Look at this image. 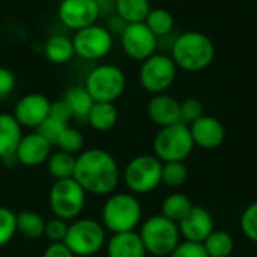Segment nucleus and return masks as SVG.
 Returning a JSON list of instances; mask_svg holds the SVG:
<instances>
[{
	"instance_id": "1",
	"label": "nucleus",
	"mask_w": 257,
	"mask_h": 257,
	"mask_svg": "<svg viewBox=\"0 0 257 257\" xmlns=\"http://www.w3.org/2000/svg\"><path fill=\"white\" fill-rule=\"evenodd\" d=\"M74 179L86 193L96 196L111 194L120 179L116 160L104 149H86L75 160Z\"/></svg>"
},
{
	"instance_id": "2",
	"label": "nucleus",
	"mask_w": 257,
	"mask_h": 257,
	"mask_svg": "<svg viewBox=\"0 0 257 257\" xmlns=\"http://www.w3.org/2000/svg\"><path fill=\"white\" fill-rule=\"evenodd\" d=\"M170 57L178 68L188 72H199L212 63L215 47L205 33L185 32L175 38L170 48Z\"/></svg>"
},
{
	"instance_id": "3",
	"label": "nucleus",
	"mask_w": 257,
	"mask_h": 257,
	"mask_svg": "<svg viewBox=\"0 0 257 257\" xmlns=\"http://www.w3.org/2000/svg\"><path fill=\"white\" fill-rule=\"evenodd\" d=\"M101 221L111 233L133 232L142 221V205L134 194H113L102 206Z\"/></svg>"
},
{
	"instance_id": "4",
	"label": "nucleus",
	"mask_w": 257,
	"mask_h": 257,
	"mask_svg": "<svg viewBox=\"0 0 257 257\" xmlns=\"http://www.w3.org/2000/svg\"><path fill=\"white\" fill-rule=\"evenodd\" d=\"M146 253L155 257H169L181 244V232L178 223L164 215L149 217L139 232Z\"/></svg>"
},
{
	"instance_id": "5",
	"label": "nucleus",
	"mask_w": 257,
	"mask_h": 257,
	"mask_svg": "<svg viewBox=\"0 0 257 257\" xmlns=\"http://www.w3.org/2000/svg\"><path fill=\"white\" fill-rule=\"evenodd\" d=\"M194 149V142L190 133V126L178 122L164 128L155 134L154 154L161 163L185 161Z\"/></svg>"
},
{
	"instance_id": "6",
	"label": "nucleus",
	"mask_w": 257,
	"mask_h": 257,
	"mask_svg": "<svg viewBox=\"0 0 257 257\" xmlns=\"http://www.w3.org/2000/svg\"><path fill=\"white\" fill-rule=\"evenodd\" d=\"M84 87L95 102H114L125 92L126 77L119 66L101 63L87 74Z\"/></svg>"
},
{
	"instance_id": "7",
	"label": "nucleus",
	"mask_w": 257,
	"mask_h": 257,
	"mask_svg": "<svg viewBox=\"0 0 257 257\" xmlns=\"http://www.w3.org/2000/svg\"><path fill=\"white\" fill-rule=\"evenodd\" d=\"M63 244L77 257H90L105 245V227L92 220H75L68 226Z\"/></svg>"
},
{
	"instance_id": "8",
	"label": "nucleus",
	"mask_w": 257,
	"mask_h": 257,
	"mask_svg": "<svg viewBox=\"0 0 257 257\" xmlns=\"http://www.w3.org/2000/svg\"><path fill=\"white\" fill-rule=\"evenodd\" d=\"M86 191L74 179H60L56 181L50 188L48 203L54 217L65 221L75 220L86 205Z\"/></svg>"
},
{
	"instance_id": "9",
	"label": "nucleus",
	"mask_w": 257,
	"mask_h": 257,
	"mask_svg": "<svg viewBox=\"0 0 257 257\" xmlns=\"http://www.w3.org/2000/svg\"><path fill=\"white\" fill-rule=\"evenodd\" d=\"M163 163L155 155H139L123 170V182L134 194H148L161 184Z\"/></svg>"
},
{
	"instance_id": "10",
	"label": "nucleus",
	"mask_w": 257,
	"mask_h": 257,
	"mask_svg": "<svg viewBox=\"0 0 257 257\" xmlns=\"http://www.w3.org/2000/svg\"><path fill=\"white\" fill-rule=\"evenodd\" d=\"M176 72L178 66L170 56L155 53L149 59L142 62L139 81L146 92L160 95L164 93L175 83Z\"/></svg>"
},
{
	"instance_id": "11",
	"label": "nucleus",
	"mask_w": 257,
	"mask_h": 257,
	"mask_svg": "<svg viewBox=\"0 0 257 257\" xmlns=\"http://www.w3.org/2000/svg\"><path fill=\"white\" fill-rule=\"evenodd\" d=\"M71 39L75 56L89 62L105 57L113 48V35L101 24H92L77 30Z\"/></svg>"
},
{
	"instance_id": "12",
	"label": "nucleus",
	"mask_w": 257,
	"mask_h": 257,
	"mask_svg": "<svg viewBox=\"0 0 257 257\" xmlns=\"http://www.w3.org/2000/svg\"><path fill=\"white\" fill-rule=\"evenodd\" d=\"M120 44L125 54L137 62H143L155 54L158 47V38L149 30L145 23L126 24L120 35Z\"/></svg>"
},
{
	"instance_id": "13",
	"label": "nucleus",
	"mask_w": 257,
	"mask_h": 257,
	"mask_svg": "<svg viewBox=\"0 0 257 257\" xmlns=\"http://www.w3.org/2000/svg\"><path fill=\"white\" fill-rule=\"evenodd\" d=\"M101 15L96 0H62L57 9L60 23L69 30H81L96 24Z\"/></svg>"
},
{
	"instance_id": "14",
	"label": "nucleus",
	"mask_w": 257,
	"mask_h": 257,
	"mask_svg": "<svg viewBox=\"0 0 257 257\" xmlns=\"http://www.w3.org/2000/svg\"><path fill=\"white\" fill-rule=\"evenodd\" d=\"M51 101L42 93H27L21 96L14 108V117L23 128L38 130L50 114Z\"/></svg>"
},
{
	"instance_id": "15",
	"label": "nucleus",
	"mask_w": 257,
	"mask_h": 257,
	"mask_svg": "<svg viewBox=\"0 0 257 257\" xmlns=\"http://www.w3.org/2000/svg\"><path fill=\"white\" fill-rule=\"evenodd\" d=\"M181 238L188 242L202 244L215 229H214V218L208 209L203 206H193L188 215L178 223Z\"/></svg>"
},
{
	"instance_id": "16",
	"label": "nucleus",
	"mask_w": 257,
	"mask_h": 257,
	"mask_svg": "<svg viewBox=\"0 0 257 257\" xmlns=\"http://www.w3.org/2000/svg\"><path fill=\"white\" fill-rule=\"evenodd\" d=\"M190 133L194 146H199L205 151L220 148L226 139V130L223 123L217 117L205 114L190 125Z\"/></svg>"
},
{
	"instance_id": "17",
	"label": "nucleus",
	"mask_w": 257,
	"mask_h": 257,
	"mask_svg": "<svg viewBox=\"0 0 257 257\" xmlns=\"http://www.w3.org/2000/svg\"><path fill=\"white\" fill-rule=\"evenodd\" d=\"M51 143L45 140L38 131L23 136L17 152L15 160L18 164L26 167H36L47 163L48 157L51 155Z\"/></svg>"
},
{
	"instance_id": "18",
	"label": "nucleus",
	"mask_w": 257,
	"mask_h": 257,
	"mask_svg": "<svg viewBox=\"0 0 257 257\" xmlns=\"http://www.w3.org/2000/svg\"><path fill=\"white\" fill-rule=\"evenodd\" d=\"M148 116L160 128L178 123L181 122L179 101L166 93L154 95L148 104Z\"/></svg>"
},
{
	"instance_id": "19",
	"label": "nucleus",
	"mask_w": 257,
	"mask_h": 257,
	"mask_svg": "<svg viewBox=\"0 0 257 257\" xmlns=\"http://www.w3.org/2000/svg\"><path fill=\"white\" fill-rule=\"evenodd\" d=\"M105 245L108 257H146L148 254L143 241L136 230L113 233Z\"/></svg>"
},
{
	"instance_id": "20",
	"label": "nucleus",
	"mask_w": 257,
	"mask_h": 257,
	"mask_svg": "<svg viewBox=\"0 0 257 257\" xmlns=\"http://www.w3.org/2000/svg\"><path fill=\"white\" fill-rule=\"evenodd\" d=\"M23 139V126L14 114L0 113V160L15 158L17 148Z\"/></svg>"
},
{
	"instance_id": "21",
	"label": "nucleus",
	"mask_w": 257,
	"mask_h": 257,
	"mask_svg": "<svg viewBox=\"0 0 257 257\" xmlns=\"http://www.w3.org/2000/svg\"><path fill=\"white\" fill-rule=\"evenodd\" d=\"M44 54L48 62L56 65L68 63L74 56V45L72 39L66 35H53L44 44Z\"/></svg>"
},
{
	"instance_id": "22",
	"label": "nucleus",
	"mask_w": 257,
	"mask_h": 257,
	"mask_svg": "<svg viewBox=\"0 0 257 257\" xmlns=\"http://www.w3.org/2000/svg\"><path fill=\"white\" fill-rule=\"evenodd\" d=\"M117 108L114 102H95L87 114V123L99 133L110 131L117 122Z\"/></svg>"
},
{
	"instance_id": "23",
	"label": "nucleus",
	"mask_w": 257,
	"mask_h": 257,
	"mask_svg": "<svg viewBox=\"0 0 257 257\" xmlns=\"http://www.w3.org/2000/svg\"><path fill=\"white\" fill-rule=\"evenodd\" d=\"M63 101L68 104V107L72 111V117L77 120H86L92 105L95 104V101L92 99L84 86L69 87L63 95Z\"/></svg>"
},
{
	"instance_id": "24",
	"label": "nucleus",
	"mask_w": 257,
	"mask_h": 257,
	"mask_svg": "<svg viewBox=\"0 0 257 257\" xmlns=\"http://www.w3.org/2000/svg\"><path fill=\"white\" fill-rule=\"evenodd\" d=\"M149 0H116L114 14L122 18L126 24L145 23L148 14L151 12Z\"/></svg>"
},
{
	"instance_id": "25",
	"label": "nucleus",
	"mask_w": 257,
	"mask_h": 257,
	"mask_svg": "<svg viewBox=\"0 0 257 257\" xmlns=\"http://www.w3.org/2000/svg\"><path fill=\"white\" fill-rule=\"evenodd\" d=\"M193 202L190 200V197L184 193H172L169 194L163 205H161V215H164L166 218L179 223L181 220H184L188 212L193 209Z\"/></svg>"
},
{
	"instance_id": "26",
	"label": "nucleus",
	"mask_w": 257,
	"mask_h": 257,
	"mask_svg": "<svg viewBox=\"0 0 257 257\" xmlns=\"http://www.w3.org/2000/svg\"><path fill=\"white\" fill-rule=\"evenodd\" d=\"M202 245L209 257H230L235 251V239L226 230H214Z\"/></svg>"
},
{
	"instance_id": "27",
	"label": "nucleus",
	"mask_w": 257,
	"mask_h": 257,
	"mask_svg": "<svg viewBox=\"0 0 257 257\" xmlns=\"http://www.w3.org/2000/svg\"><path fill=\"white\" fill-rule=\"evenodd\" d=\"M75 160L77 157L63 151H57L51 154L47 160V169L48 173L56 179H69L74 178V170H75Z\"/></svg>"
},
{
	"instance_id": "28",
	"label": "nucleus",
	"mask_w": 257,
	"mask_h": 257,
	"mask_svg": "<svg viewBox=\"0 0 257 257\" xmlns=\"http://www.w3.org/2000/svg\"><path fill=\"white\" fill-rule=\"evenodd\" d=\"M17 232L24 238L38 239L44 236L45 232V220L32 211H24L17 214Z\"/></svg>"
},
{
	"instance_id": "29",
	"label": "nucleus",
	"mask_w": 257,
	"mask_h": 257,
	"mask_svg": "<svg viewBox=\"0 0 257 257\" xmlns=\"http://www.w3.org/2000/svg\"><path fill=\"white\" fill-rule=\"evenodd\" d=\"M145 24L149 27V30L157 36V38H164L169 36L173 30L175 26V18L173 15L163 8H154L148 14Z\"/></svg>"
},
{
	"instance_id": "30",
	"label": "nucleus",
	"mask_w": 257,
	"mask_h": 257,
	"mask_svg": "<svg viewBox=\"0 0 257 257\" xmlns=\"http://www.w3.org/2000/svg\"><path fill=\"white\" fill-rule=\"evenodd\" d=\"M188 179V167L184 161H172L163 163V173L161 182L166 184L169 188H179Z\"/></svg>"
},
{
	"instance_id": "31",
	"label": "nucleus",
	"mask_w": 257,
	"mask_h": 257,
	"mask_svg": "<svg viewBox=\"0 0 257 257\" xmlns=\"http://www.w3.org/2000/svg\"><path fill=\"white\" fill-rule=\"evenodd\" d=\"M56 146L59 148V151H63V152H68V154L75 155V154H80L83 151L84 137H83V134L77 128L66 126L62 131L60 137L57 139Z\"/></svg>"
},
{
	"instance_id": "32",
	"label": "nucleus",
	"mask_w": 257,
	"mask_h": 257,
	"mask_svg": "<svg viewBox=\"0 0 257 257\" xmlns=\"http://www.w3.org/2000/svg\"><path fill=\"white\" fill-rule=\"evenodd\" d=\"M17 233V214L9 208L0 206V248L12 241Z\"/></svg>"
},
{
	"instance_id": "33",
	"label": "nucleus",
	"mask_w": 257,
	"mask_h": 257,
	"mask_svg": "<svg viewBox=\"0 0 257 257\" xmlns=\"http://www.w3.org/2000/svg\"><path fill=\"white\" fill-rule=\"evenodd\" d=\"M239 227H241V232L242 235L257 244V202L248 205L242 214H241V220H239Z\"/></svg>"
},
{
	"instance_id": "34",
	"label": "nucleus",
	"mask_w": 257,
	"mask_h": 257,
	"mask_svg": "<svg viewBox=\"0 0 257 257\" xmlns=\"http://www.w3.org/2000/svg\"><path fill=\"white\" fill-rule=\"evenodd\" d=\"M179 114L181 122L190 126L193 122L203 116V104L196 98H187L179 102Z\"/></svg>"
},
{
	"instance_id": "35",
	"label": "nucleus",
	"mask_w": 257,
	"mask_h": 257,
	"mask_svg": "<svg viewBox=\"0 0 257 257\" xmlns=\"http://www.w3.org/2000/svg\"><path fill=\"white\" fill-rule=\"evenodd\" d=\"M66 126H69V125H68V123H63V122H60V120L51 117V116H48V117L41 123V126H39L36 131H38L45 140H48V142L51 143V146H56L57 139L60 137L62 131H63Z\"/></svg>"
},
{
	"instance_id": "36",
	"label": "nucleus",
	"mask_w": 257,
	"mask_h": 257,
	"mask_svg": "<svg viewBox=\"0 0 257 257\" xmlns=\"http://www.w3.org/2000/svg\"><path fill=\"white\" fill-rule=\"evenodd\" d=\"M68 223L62 218H51L48 221H45V232L44 236L53 244V242H63L66 232H68Z\"/></svg>"
},
{
	"instance_id": "37",
	"label": "nucleus",
	"mask_w": 257,
	"mask_h": 257,
	"mask_svg": "<svg viewBox=\"0 0 257 257\" xmlns=\"http://www.w3.org/2000/svg\"><path fill=\"white\" fill-rule=\"evenodd\" d=\"M169 257H209L206 254L205 248L202 244H197V242H188V241H184L181 242L175 250L173 253Z\"/></svg>"
},
{
	"instance_id": "38",
	"label": "nucleus",
	"mask_w": 257,
	"mask_h": 257,
	"mask_svg": "<svg viewBox=\"0 0 257 257\" xmlns=\"http://www.w3.org/2000/svg\"><path fill=\"white\" fill-rule=\"evenodd\" d=\"M48 116H51V117H54V119L63 122V123H68V125H69V122L74 119V117H72V111H71V108L68 107V104L63 101V98H62V99H57V101H54V102H51L50 114H48Z\"/></svg>"
},
{
	"instance_id": "39",
	"label": "nucleus",
	"mask_w": 257,
	"mask_h": 257,
	"mask_svg": "<svg viewBox=\"0 0 257 257\" xmlns=\"http://www.w3.org/2000/svg\"><path fill=\"white\" fill-rule=\"evenodd\" d=\"M15 89V75L11 69L0 66V99L8 98Z\"/></svg>"
},
{
	"instance_id": "40",
	"label": "nucleus",
	"mask_w": 257,
	"mask_h": 257,
	"mask_svg": "<svg viewBox=\"0 0 257 257\" xmlns=\"http://www.w3.org/2000/svg\"><path fill=\"white\" fill-rule=\"evenodd\" d=\"M42 257H75L74 256V253L63 244V242H53V244H50L47 248H45V251H44V254Z\"/></svg>"
},
{
	"instance_id": "41",
	"label": "nucleus",
	"mask_w": 257,
	"mask_h": 257,
	"mask_svg": "<svg viewBox=\"0 0 257 257\" xmlns=\"http://www.w3.org/2000/svg\"><path fill=\"white\" fill-rule=\"evenodd\" d=\"M125 27H126V23H125L122 18H119L116 14H114V17H111V18H110V23H108V26H107V29L110 30V33H111V35L117 33L119 36H120V35H122V32L125 30Z\"/></svg>"
}]
</instances>
